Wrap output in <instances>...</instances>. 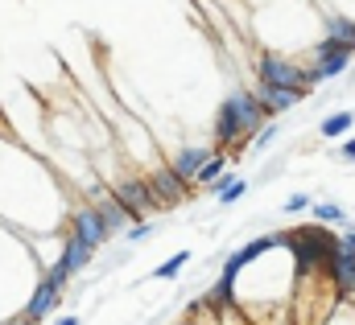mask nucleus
Returning a JSON list of instances; mask_svg holds the SVG:
<instances>
[{
	"label": "nucleus",
	"mask_w": 355,
	"mask_h": 325,
	"mask_svg": "<svg viewBox=\"0 0 355 325\" xmlns=\"http://www.w3.org/2000/svg\"><path fill=\"white\" fill-rule=\"evenodd\" d=\"M268 120L272 115L265 111V103L252 91H232L219 103V115H215V145L219 149H232L227 157H244L248 136H257Z\"/></svg>",
	"instance_id": "nucleus-1"
},
{
	"label": "nucleus",
	"mask_w": 355,
	"mask_h": 325,
	"mask_svg": "<svg viewBox=\"0 0 355 325\" xmlns=\"http://www.w3.org/2000/svg\"><path fill=\"white\" fill-rule=\"evenodd\" d=\"M285 247L293 251V272L306 280V276L331 272V263L339 255V235H331L327 223H310V227L285 231Z\"/></svg>",
	"instance_id": "nucleus-2"
},
{
	"label": "nucleus",
	"mask_w": 355,
	"mask_h": 325,
	"mask_svg": "<svg viewBox=\"0 0 355 325\" xmlns=\"http://www.w3.org/2000/svg\"><path fill=\"white\" fill-rule=\"evenodd\" d=\"M257 79L272 82V86H293V91H302V95H310V91L322 82V75H318L314 62H293V58H285V54L265 50V54L257 58Z\"/></svg>",
	"instance_id": "nucleus-3"
},
{
	"label": "nucleus",
	"mask_w": 355,
	"mask_h": 325,
	"mask_svg": "<svg viewBox=\"0 0 355 325\" xmlns=\"http://www.w3.org/2000/svg\"><path fill=\"white\" fill-rule=\"evenodd\" d=\"M112 189H116V198L128 206V214H132L137 223H141L149 210H162V206H157V194H153V185H149V177H137V173H128V177H120Z\"/></svg>",
	"instance_id": "nucleus-4"
},
{
	"label": "nucleus",
	"mask_w": 355,
	"mask_h": 325,
	"mask_svg": "<svg viewBox=\"0 0 355 325\" xmlns=\"http://www.w3.org/2000/svg\"><path fill=\"white\" fill-rule=\"evenodd\" d=\"M149 185H153V194H157V206L162 210H174V206H182L186 198H190V181L178 173L174 165H157L153 173H149Z\"/></svg>",
	"instance_id": "nucleus-5"
},
{
	"label": "nucleus",
	"mask_w": 355,
	"mask_h": 325,
	"mask_svg": "<svg viewBox=\"0 0 355 325\" xmlns=\"http://www.w3.org/2000/svg\"><path fill=\"white\" fill-rule=\"evenodd\" d=\"M352 58L355 54H347V50H339L331 37H318L314 46H310V62L318 66V75H322V82L327 79H339L343 71H352Z\"/></svg>",
	"instance_id": "nucleus-6"
},
{
	"label": "nucleus",
	"mask_w": 355,
	"mask_h": 325,
	"mask_svg": "<svg viewBox=\"0 0 355 325\" xmlns=\"http://www.w3.org/2000/svg\"><path fill=\"white\" fill-rule=\"evenodd\" d=\"M71 235H79V239L91 243V247H103L112 239V227L103 223V214H99L95 206H79V210L71 214Z\"/></svg>",
	"instance_id": "nucleus-7"
},
{
	"label": "nucleus",
	"mask_w": 355,
	"mask_h": 325,
	"mask_svg": "<svg viewBox=\"0 0 355 325\" xmlns=\"http://www.w3.org/2000/svg\"><path fill=\"white\" fill-rule=\"evenodd\" d=\"M252 95L265 103V111L272 115V120H277V115H285V111H293V107L306 99V95H302V91H293V86H272V82H261V79H257V86H252Z\"/></svg>",
	"instance_id": "nucleus-8"
},
{
	"label": "nucleus",
	"mask_w": 355,
	"mask_h": 325,
	"mask_svg": "<svg viewBox=\"0 0 355 325\" xmlns=\"http://www.w3.org/2000/svg\"><path fill=\"white\" fill-rule=\"evenodd\" d=\"M91 206H95V210H99V214H103V223H107V227H112V235H116V231H124V227H132V223H137V219H132V214H128V206H124V202H120V198H116V189H99V194H95V202H91Z\"/></svg>",
	"instance_id": "nucleus-9"
},
{
	"label": "nucleus",
	"mask_w": 355,
	"mask_h": 325,
	"mask_svg": "<svg viewBox=\"0 0 355 325\" xmlns=\"http://www.w3.org/2000/svg\"><path fill=\"white\" fill-rule=\"evenodd\" d=\"M322 37H331L339 50L355 54V17H347V12H331V8H327V29H322Z\"/></svg>",
	"instance_id": "nucleus-10"
},
{
	"label": "nucleus",
	"mask_w": 355,
	"mask_h": 325,
	"mask_svg": "<svg viewBox=\"0 0 355 325\" xmlns=\"http://www.w3.org/2000/svg\"><path fill=\"white\" fill-rule=\"evenodd\" d=\"M211 157H215V153H211L207 145H186V149H178V153H174V161H170V165H174L178 173H182V177H186V181L194 185L198 169H202V165L211 161Z\"/></svg>",
	"instance_id": "nucleus-11"
},
{
	"label": "nucleus",
	"mask_w": 355,
	"mask_h": 325,
	"mask_svg": "<svg viewBox=\"0 0 355 325\" xmlns=\"http://www.w3.org/2000/svg\"><path fill=\"white\" fill-rule=\"evenodd\" d=\"M327 276H331V284H335L339 297H355V251H339Z\"/></svg>",
	"instance_id": "nucleus-12"
},
{
	"label": "nucleus",
	"mask_w": 355,
	"mask_h": 325,
	"mask_svg": "<svg viewBox=\"0 0 355 325\" xmlns=\"http://www.w3.org/2000/svg\"><path fill=\"white\" fill-rule=\"evenodd\" d=\"M58 297H62V288H54L50 280H42L37 292H33V301H29V309H25V317H29V322H42L46 313L58 309Z\"/></svg>",
	"instance_id": "nucleus-13"
},
{
	"label": "nucleus",
	"mask_w": 355,
	"mask_h": 325,
	"mask_svg": "<svg viewBox=\"0 0 355 325\" xmlns=\"http://www.w3.org/2000/svg\"><path fill=\"white\" fill-rule=\"evenodd\" d=\"M91 255H95V247H91V243H83L79 235H67V243H62V255H58V259H62V263L79 276V272L91 263Z\"/></svg>",
	"instance_id": "nucleus-14"
},
{
	"label": "nucleus",
	"mask_w": 355,
	"mask_h": 325,
	"mask_svg": "<svg viewBox=\"0 0 355 325\" xmlns=\"http://www.w3.org/2000/svg\"><path fill=\"white\" fill-rule=\"evenodd\" d=\"M355 124V111H331L322 124H318V136H327V140H339V136H347Z\"/></svg>",
	"instance_id": "nucleus-15"
},
{
	"label": "nucleus",
	"mask_w": 355,
	"mask_h": 325,
	"mask_svg": "<svg viewBox=\"0 0 355 325\" xmlns=\"http://www.w3.org/2000/svg\"><path fill=\"white\" fill-rule=\"evenodd\" d=\"M227 161H232L227 153H215L211 161H207L202 169H198V177H194V185H207V189H211V185H215V181H219V177L227 173Z\"/></svg>",
	"instance_id": "nucleus-16"
},
{
	"label": "nucleus",
	"mask_w": 355,
	"mask_h": 325,
	"mask_svg": "<svg viewBox=\"0 0 355 325\" xmlns=\"http://www.w3.org/2000/svg\"><path fill=\"white\" fill-rule=\"evenodd\" d=\"M314 223H347V210L339 202H314Z\"/></svg>",
	"instance_id": "nucleus-17"
},
{
	"label": "nucleus",
	"mask_w": 355,
	"mask_h": 325,
	"mask_svg": "<svg viewBox=\"0 0 355 325\" xmlns=\"http://www.w3.org/2000/svg\"><path fill=\"white\" fill-rule=\"evenodd\" d=\"M186 263H190V251H178V255H170V259L153 272V280H178V272H182Z\"/></svg>",
	"instance_id": "nucleus-18"
},
{
	"label": "nucleus",
	"mask_w": 355,
	"mask_h": 325,
	"mask_svg": "<svg viewBox=\"0 0 355 325\" xmlns=\"http://www.w3.org/2000/svg\"><path fill=\"white\" fill-rule=\"evenodd\" d=\"M244 194H248V181H244V177H236V181H232V185H227V189L215 198V202H219V206H236Z\"/></svg>",
	"instance_id": "nucleus-19"
},
{
	"label": "nucleus",
	"mask_w": 355,
	"mask_h": 325,
	"mask_svg": "<svg viewBox=\"0 0 355 325\" xmlns=\"http://www.w3.org/2000/svg\"><path fill=\"white\" fill-rule=\"evenodd\" d=\"M71 276H75V272H71L62 259H54V263H50V272H46V280H50L54 288H67V280H71Z\"/></svg>",
	"instance_id": "nucleus-20"
},
{
	"label": "nucleus",
	"mask_w": 355,
	"mask_h": 325,
	"mask_svg": "<svg viewBox=\"0 0 355 325\" xmlns=\"http://www.w3.org/2000/svg\"><path fill=\"white\" fill-rule=\"evenodd\" d=\"M277 136H281V128H277V120H268L265 128H261V132H257V140H252V149H257V153H261V149H268V145H272V140H277Z\"/></svg>",
	"instance_id": "nucleus-21"
},
{
	"label": "nucleus",
	"mask_w": 355,
	"mask_h": 325,
	"mask_svg": "<svg viewBox=\"0 0 355 325\" xmlns=\"http://www.w3.org/2000/svg\"><path fill=\"white\" fill-rule=\"evenodd\" d=\"M302 210H314V206H310V194H293V198L285 202V214H302Z\"/></svg>",
	"instance_id": "nucleus-22"
},
{
	"label": "nucleus",
	"mask_w": 355,
	"mask_h": 325,
	"mask_svg": "<svg viewBox=\"0 0 355 325\" xmlns=\"http://www.w3.org/2000/svg\"><path fill=\"white\" fill-rule=\"evenodd\" d=\"M149 235H153L149 223H132V227H128V239H132V243H141V239H149Z\"/></svg>",
	"instance_id": "nucleus-23"
},
{
	"label": "nucleus",
	"mask_w": 355,
	"mask_h": 325,
	"mask_svg": "<svg viewBox=\"0 0 355 325\" xmlns=\"http://www.w3.org/2000/svg\"><path fill=\"white\" fill-rule=\"evenodd\" d=\"M339 251H355V227L347 235H339Z\"/></svg>",
	"instance_id": "nucleus-24"
},
{
	"label": "nucleus",
	"mask_w": 355,
	"mask_h": 325,
	"mask_svg": "<svg viewBox=\"0 0 355 325\" xmlns=\"http://www.w3.org/2000/svg\"><path fill=\"white\" fill-rule=\"evenodd\" d=\"M339 157H343V161H355V136H352V140H343V149H339Z\"/></svg>",
	"instance_id": "nucleus-25"
},
{
	"label": "nucleus",
	"mask_w": 355,
	"mask_h": 325,
	"mask_svg": "<svg viewBox=\"0 0 355 325\" xmlns=\"http://www.w3.org/2000/svg\"><path fill=\"white\" fill-rule=\"evenodd\" d=\"M58 325H79V317H62Z\"/></svg>",
	"instance_id": "nucleus-26"
},
{
	"label": "nucleus",
	"mask_w": 355,
	"mask_h": 325,
	"mask_svg": "<svg viewBox=\"0 0 355 325\" xmlns=\"http://www.w3.org/2000/svg\"><path fill=\"white\" fill-rule=\"evenodd\" d=\"M12 325H33V322H29V317H21V322H12Z\"/></svg>",
	"instance_id": "nucleus-27"
},
{
	"label": "nucleus",
	"mask_w": 355,
	"mask_h": 325,
	"mask_svg": "<svg viewBox=\"0 0 355 325\" xmlns=\"http://www.w3.org/2000/svg\"><path fill=\"white\" fill-rule=\"evenodd\" d=\"M182 325H194V322H182Z\"/></svg>",
	"instance_id": "nucleus-28"
}]
</instances>
